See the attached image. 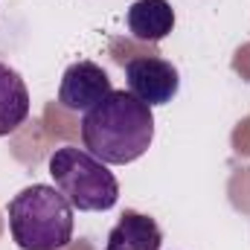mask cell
I'll use <instances>...</instances> for the list:
<instances>
[{
    "instance_id": "6da1fadb",
    "label": "cell",
    "mask_w": 250,
    "mask_h": 250,
    "mask_svg": "<svg viewBox=\"0 0 250 250\" xmlns=\"http://www.w3.org/2000/svg\"><path fill=\"white\" fill-rule=\"evenodd\" d=\"M154 140V114L128 90H111L96 108L84 111L82 143L108 166L140 160Z\"/></svg>"
},
{
    "instance_id": "7a4b0ae2",
    "label": "cell",
    "mask_w": 250,
    "mask_h": 250,
    "mask_svg": "<svg viewBox=\"0 0 250 250\" xmlns=\"http://www.w3.org/2000/svg\"><path fill=\"white\" fill-rule=\"evenodd\" d=\"M9 233L21 250H64L73 239V204L59 187L32 184L9 204Z\"/></svg>"
},
{
    "instance_id": "3957f363",
    "label": "cell",
    "mask_w": 250,
    "mask_h": 250,
    "mask_svg": "<svg viewBox=\"0 0 250 250\" xmlns=\"http://www.w3.org/2000/svg\"><path fill=\"white\" fill-rule=\"evenodd\" d=\"M50 175L62 195L82 212H108L120 201V181L87 148L62 146L50 154Z\"/></svg>"
},
{
    "instance_id": "277c9868",
    "label": "cell",
    "mask_w": 250,
    "mask_h": 250,
    "mask_svg": "<svg viewBox=\"0 0 250 250\" xmlns=\"http://www.w3.org/2000/svg\"><path fill=\"white\" fill-rule=\"evenodd\" d=\"M125 82L128 93H134L148 108L169 105L181 90V73L178 67L157 56H137L125 62Z\"/></svg>"
},
{
    "instance_id": "5b68a950",
    "label": "cell",
    "mask_w": 250,
    "mask_h": 250,
    "mask_svg": "<svg viewBox=\"0 0 250 250\" xmlns=\"http://www.w3.org/2000/svg\"><path fill=\"white\" fill-rule=\"evenodd\" d=\"M111 79L96 62H76L64 70L59 84V105L64 111H90L111 93Z\"/></svg>"
},
{
    "instance_id": "8992f818",
    "label": "cell",
    "mask_w": 250,
    "mask_h": 250,
    "mask_svg": "<svg viewBox=\"0 0 250 250\" xmlns=\"http://www.w3.org/2000/svg\"><path fill=\"white\" fill-rule=\"evenodd\" d=\"M128 32L137 41L157 44L175 29V9L169 0H134L128 6Z\"/></svg>"
},
{
    "instance_id": "52a82bcc",
    "label": "cell",
    "mask_w": 250,
    "mask_h": 250,
    "mask_svg": "<svg viewBox=\"0 0 250 250\" xmlns=\"http://www.w3.org/2000/svg\"><path fill=\"white\" fill-rule=\"evenodd\" d=\"M160 245H163V233L157 221L137 209H125L108 233L105 250H160Z\"/></svg>"
},
{
    "instance_id": "ba28073f",
    "label": "cell",
    "mask_w": 250,
    "mask_h": 250,
    "mask_svg": "<svg viewBox=\"0 0 250 250\" xmlns=\"http://www.w3.org/2000/svg\"><path fill=\"white\" fill-rule=\"evenodd\" d=\"M29 117V90L15 67L0 62V137L18 131Z\"/></svg>"
}]
</instances>
